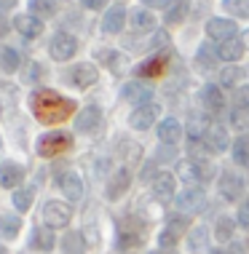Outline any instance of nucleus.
<instances>
[{"mask_svg":"<svg viewBox=\"0 0 249 254\" xmlns=\"http://www.w3.org/2000/svg\"><path fill=\"white\" fill-rule=\"evenodd\" d=\"M30 110L40 123H62L75 115V102L67 97H59L57 91L38 88L30 97Z\"/></svg>","mask_w":249,"mask_h":254,"instance_id":"f257e3e1","label":"nucleus"},{"mask_svg":"<svg viewBox=\"0 0 249 254\" xmlns=\"http://www.w3.org/2000/svg\"><path fill=\"white\" fill-rule=\"evenodd\" d=\"M145 236H148V228H145L142 219L126 217L118 222V238H115V249L121 254H134L140 246L145 244Z\"/></svg>","mask_w":249,"mask_h":254,"instance_id":"f03ea898","label":"nucleus"},{"mask_svg":"<svg viewBox=\"0 0 249 254\" xmlns=\"http://www.w3.org/2000/svg\"><path fill=\"white\" fill-rule=\"evenodd\" d=\"M70 145H73V139H70V134H67V131H48V134H43L38 139V155L54 158V155L65 153Z\"/></svg>","mask_w":249,"mask_h":254,"instance_id":"7ed1b4c3","label":"nucleus"},{"mask_svg":"<svg viewBox=\"0 0 249 254\" xmlns=\"http://www.w3.org/2000/svg\"><path fill=\"white\" fill-rule=\"evenodd\" d=\"M70 206L67 203H59V201H48L43 206V219H46V228H65V225H70Z\"/></svg>","mask_w":249,"mask_h":254,"instance_id":"20e7f679","label":"nucleus"},{"mask_svg":"<svg viewBox=\"0 0 249 254\" xmlns=\"http://www.w3.org/2000/svg\"><path fill=\"white\" fill-rule=\"evenodd\" d=\"M121 97L126 102H134L137 107H142V105H148V102H153L156 91H153V86L142 83V80H131V83H126L121 88Z\"/></svg>","mask_w":249,"mask_h":254,"instance_id":"39448f33","label":"nucleus"},{"mask_svg":"<svg viewBox=\"0 0 249 254\" xmlns=\"http://www.w3.org/2000/svg\"><path fill=\"white\" fill-rule=\"evenodd\" d=\"M214 174L212 166L206 161H182L179 163V177H182L185 182H206L209 177Z\"/></svg>","mask_w":249,"mask_h":254,"instance_id":"423d86ee","label":"nucleus"},{"mask_svg":"<svg viewBox=\"0 0 249 254\" xmlns=\"http://www.w3.org/2000/svg\"><path fill=\"white\" fill-rule=\"evenodd\" d=\"M48 51H51V57L57 62H67L75 51H78V40L73 35H67V32H57L51 40V46H48Z\"/></svg>","mask_w":249,"mask_h":254,"instance_id":"0eeeda50","label":"nucleus"},{"mask_svg":"<svg viewBox=\"0 0 249 254\" xmlns=\"http://www.w3.org/2000/svg\"><path fill=\"white\" fill-rule=\"evenodd\" d=\"M201 142L206 145L209 153H223V150L228 147V131H225V126H220V123H214V121L206 123Z\"/></svg>","mask_w":249,"mask_h":254,"instance_id":"6e6552de","label":"nucleus"},{"mask_svg":"<svg viewBox=\"0 0 249 254\" xmlns=\"http://www.w3.org/2000/svg\"><path fill=\"white\" fill-rule=\"evenodd\" d=\"M204 206H206V193L201 188H196V185L177 195V209L179 211H204Z\"/></svg>","mask_w":249,"mask_h":254,"instance_id":"1a4fd4ad","label":"nucleus"},{"mask_svg":"<svg viewBox=\"0 0 249 254\" xmlns=\"http://www.w3.org/2000/svg\"><path fill=\"white\" fill-rule=\"evenodd\" d=\"M161 115V107L156 105V102H148V105H142V107H134V113H131V118L129 123L134 128H140V131H145V128H150L156 123V118Z\"/></svg>","mask_w":249,"mask_h":254,"instance_id":"9d476101","label":"nucleus"},{"mask_svg":"<svg viewBox=\"0 0 249 254\" xmlns=\"http://www.w3.org/2000/svg\"><path fill=\"white\" fill-rule=\"evenodd\" d=\"M65 80L75 88H88L91 83H96V67L94 64H75L67 70Z\"/></svg>","mask_w":249,"mask_h":254,"instance_id":"9b49d317","label":"nucleus"},{"mask_svg":"<svg viewBox=\"0 0 249 254\" xmlns=\"http://www.w3.org/2000/svg\"><path fill=\"white\" fill-rule=\"evenodd\" d=\"M206 32H209V38L212 40H233L236 38V32H239V27H236V22H231V19H209L206 22Z\"/></svg>","mask_w":249,"mask_h":254,"instance_id":"f8f14e48","label":"nucleus"},{"mask_svg":"<svg viewBox=\"0 0 249 254\" xmlns=\"http://www.w3.org/2000/svg\"><path fill=\"white\" fill-rule=\"evenodd\" d=\"M241 190H244V180L239 174H233V171H223L220 174V195L225 201H239Z\"/></svg>","mask_w":249,"mask_h":254,"instance_id":"ddd939ff","label":"nucleus"},{"mask_svg":"<svg viewBox=\"0 0 249 254\" xmlns=\"http://www.w3.org/2000/svg\"><path fill=\"white\" fill-rule=\"evenodd\" d=\"M99 123H102V110L94 107V105H88V107H83L81 115L75 118V128L83 131V134H88V131H96Z\"/></svg>","mask_w":249,"mask_h":254,"instance_id":"4468645a","label":"nucleus"},{"mask_svg":"<svg viewBox=\"0 0 249 254\" xmlns=\"http://www.w3.org/2000/svg\"><path fill=\"white\" fill-rule=\"evenodd\" d=\"M174 190H177V182H174V177H171L169 171H164V174H158L153 180V195L161 203H169L171 198H174Z\"/></svg>","mask_w":249,"mask_h":254,"instance_id":"2eb2a0df","label":"nucleus"},{"mask_svg":"<svg viewBox=\"0 0 249 254\" xmlns=\"http://www.w3.org/2000/svg\"><path fill=\"white\" fill-rule=\"evenodd\" d=\"M201 105L209 110V113H220V110L225 107V97H223V91H220V86H204L201 88Z\"/></svg>","mask_w":249,"mask_h":254,"instance_id":"dca6fc26","label":"nucleus"},{"mask_svg":"<svg viewBox=\"0 0 249 254\" xmlns=\"http://www.w3.org/2000/svg\"><path fill=\"white\" fill-rule=\"evenodd\" d=\"M123 22H126V8H123V5H113V8L105 13V19H102V30L113 35V32L123 30Z\"/></svg>","mask_w":249,"mask_h":254,"instance_id":"f3484780","label":"nucleus"},{"mask_svg":"<svg viewBox=\"0 0 249 254\" xmlns=\"http://www.w3.org/2000/svg\"><path fill=\"white\" fill-rule=\"evenodd\" d=\"M129 185H131V174H129V169H118L113 174V180H110V185H107V198H121L123 193L129 190Z\"/></svg>","mask_w":249,"mask_h":254,"instance_id":"a211bd4d","label":"nucleus"},{"mask_svg":"<svg viewBox=\"0 0 249 254\" xmlns=\"http://www.w3.org/2000/svg\"><path fill=\"white\" fill-rule=\"evenodd\" d=\"M59 188L70 201H78V198L83 195V182H81L78 174H73V171H67V174L59 177Z\"/></svg>","mask_w":249,"mask_h":254,"instance_id":"6ab92c4d","label":"nucleus"},{"mask_svg":"<svg viewBox=\"0 0 249 254\" xmlns=\"http://www.w3.org/2000/svg\"><path fill=\"white\" fill-rule=\"evenodd\" d=\"M182 136V126L177 123V118H166L158 123V139L164 142V145H174V142Z\"/></svg>","mask_w":249,"mask_h":254,"instance_id":"aec40b11","label":"nucleus"},{"mask_svg":"<svg viewBox=\"0 0 249 254\" xmlns=\"http://www.w3.org/2000/svg\"><path fill=\"white\" fill-rule=\"evenodd\" d=\"M22 180H24V169L19 166V163H3V166H0V185H3V188L11 190Z\"/></svg>","mask_w":249,"mask_h":254,"instance_id":"412c9836","label":"nucleus"},{"mask_svg":"<svg viewBox=\"0 0 249 254\" xmlns=\"http://www.w3.org/2000/svg\"><path fill=\"white\" fill-rule=\"evenodd\" d=\"M13 27H16V32H22L24 38H38L40 32H43V22H40L38 16H16V22H13Z\"/></svg>","mask_w":249,"mask_h":254,"instance_id":"4be33fe9","label":"nucleus"},{"mask_svg":"<svg viewBox=\"0 0 249 254\" xmlns=\"http://www.w3.org/2000/svg\"><path fill=\"white\" fill-rule=\"evenodd\" d=\"M241 54H244V43H241L239 38L217 43V57L223 62H236V59H241Z\"/></svg>","mask_w":249,"mask_h":254,"instance_id":"5701e85b","label":"nucleus"},{"mask_svg":"<svg viewBox=\"0 0 249 254\" xmlns=\"http://www.w3.org/2000/svg\"><path fill=\"white\" fill-rule=\"evenodd\" d=\"M164 67H166V54H156L153 59L142 62L137 67V75H145V78H156V75H164Z\"/></svg>","mask_w":249,"mask_h":254,"instance_id":"b1692460","label":"nucleus"},{"mask_svg":"<svg viewBox=\"0 0 249 254\" xmlns=\"http://www.w3.org/2000/svg\"><path fill=\"white\" fill-rule=\"evenodd\" d=\"M35 249H40V252H51L54 249V233H51V228H35L32 230V241H30Z\"/></svg>","mask_w":249,"mask_h":254,"instance_id":"393cba45","label":"nucleus"},{"mask_svg":"<svg viewBox=\"0 0 249 254\" xmlns=\"http://www.w3.org/2000/svg\"><path fill=\"white\" fill-rule=\"evenodd\" d=\"M22 230V219L16 214H3L0 217V238H16Z\"/></svg>","mask_w":249,"mask_h":254,"instance_id":"a878e982","label":"nucleus"},{"mask_svg":"<svg viewBox=\"0 0 249 254\" xmlns=\"http://www.w3.org/2000/svg\"><path fill=\"white\" fill-rule=\"evenodd\" d=\"M131 27H134V32H150L156 27V16L150 11H134L131 13Z\"/></svg>","mask_w":249,"mask_h":254,"instance_id":"bb28decb","label":"nucleus"},{"mask_svg":"<svg viewBox=\"0 0 249 254\" xmlns=\"http://www.w3.org/2000/svg\"><path fill=\"white\" fill-rule=\"evenodd\" d=\"M206 244H209V233H206V228H201V225L193 228L190 236H188V249L190 252H204Z\"/></svg>","mask_w":249,"mask_h":254,"instance_id":"cd10ccee","label":"nucleus"},{"mask_svg":"<svg viewBox=\"0 0 249 254\" xmlns=\"http://www.w3.org/2000/svg\"><path fill=\"white\" fill-rule=\"evenodd\" d=\"M233 161L241 163V166H249V134H241L233 142Z\"/></svg>","mask_w":249,"mask_h":254,"instance_id":"c85d7f7f","label":"nucleus"},{"mask_svg":"<svg viewBox=\"0 0 249 254\" xmlns=\"http://www.w3.org/2000/svg\"><path fill=\"white\" fill-rule=\"evenodd\" d=\"M185 11H188V0H171L169 3V11H166V24H177L185 19Z\"/></svg>","mask_w":249,"mask_h":254,"instance_id":"c756f323","label":"nucleus"},{"mask_svg":"<svg viewBox=\"0 0 249 254\" xmlns=\"http://www.w3.org/2000/svg\"><path fill=\"white\" fill-rule=\"evenodd\" d=\"M0 64H3V70L13 72L19 64H22V57H19V51H13V49H5V46H0Z\"/></svg>","mask_w":249,"mask_h":254,"instance_id":"7c9ffc66","label":"nucleus"},{"mask_svg":"<svg viewBox=\"0 0 249 254\" xmlns=\"http://www.w3.org/2000/svg\"><path fill=\"white\" fill-rule=\"evenodd\" d=\"M30 11H35V16H54L57 13V3L54 0H30Z\"/></svg>","mask_w":249,"mask_h":254,"instance_id":"2f4dec72","label":"nucleus"},{"mask_svg":"<svg viewBox=\"0 0 249 254\" xmlns=\"http://www.w3.org/2000/svg\"><path fill=\"white\" fill-rule=\"evenodd\" d=\"M220 57H217V49H212L209 43H204L201 49H198V57H196V62L201 67H214V62H217Z\"/></svg>","mask_w":249,"mask_h":254,"instance_id":"473e14b6","label":"nucleus"},{"mask_svg":"<svg viewBox=\"0 0 249 254\" xmlns=\"http://www.w3.org/2000/svg\"><path fill=\"white\" fill-rule=\"evenodd\" d=\"M233 219L231 217H220L217 219V228H214V236L220 238V241H231V236H233Z\"/></svg>","mask_w":249,"mask_h":254,"instance_id":"72a5a7b5","label":"nucleus"},{"mask_svg":"<svg viewBox=\"0 0 249 254\" xmlns=\"http://www.w3.org/2000/svg\"><path fill=\"white\" fill-rule=\"evenodd\" d=\"M62 246H65V252L67 254H83V238H81V233H70V236H65V241H62Z\"/></svg>","mask_w":249,"mask_h":254,"instance_id":"f704fd0d","label":"nucleus"},{"mask_svg":"<svg viewBox=\"0 0 249 254\" xmlns=\"http://www.w3.org/2000/svg\"><path fill=\"white\" fill-rule=\"evenodd\" d=\"M225 11H231L233 16L249 19V0H225Z\"/></svg>","mask_w":249,"mask_h":254,"instance_id":"c9c22d12","label":"nucleus"},{"mask_svg":"<svg viewBox=\"0 0 249 254\" xmlns=\"http://www.w3.org/2000/svg\"><path fill=\"white\" fill-rule=\"evenodd\" d=\"M241 75H244L241 67H225V70L220 72V83H223V86H236L241 80Z\"/></svg>","mask_w":249,"mask_h":254,"instance_id":"e433bc0d","label":"nucleus"},{"mask_svg":"<svg viewBox=\"0 0 249 254\" xmlns=\"http://www.w3.org/2000/svg\"><path fill=\"white\" fill-rule=\"evenodd\" d=\"M231 123H233L236 128H249V110H244V107H233Z\"/></svg>","mask_w":249,"mask_h":254,"instance_id":"4c0bfd02","label":"nucleus"},{"mask_svg":"<svg viewBox=\"0 0 249 254\" xmlns=\"http://www.w3.org/2000/svg\"><path fill=\"white\" fill-rule=\"evenodd\" d=\"M13 206H16L19 211H27L32 206V193L30 190H16V193H13Z\"/></svg>","mask_w":249,"mask_h":254,"instance_id":"58836bf2","label":"nucleus"},{"mask_svg":"<svg viewBox=\"0 0 249 254\" xmlns=\"http://www.w3.org/2000/svg\"><path fill=\"white\" fill-rule=\"evenodd\" d=\"M158 246H161L164 252H169V249H174L177 246V233L174 230H161V236H158Z\"/></svg>","mask_w":249,"mask_h":254,"instance_id":"ea45409f","label":"nucleus"},{"mask_svg":"<svg viewBox=\"0 0 249 254\" xmlns=\"http://www.w3.org/2000/svg\"><path fill=\"white\" fill-rule=\"evenodd\" d=\"M185 225H188V217L185 214H171L169 217V230L179 233V230H185Z\"/></svg>","mask_w":249,"mask_h":254,"instance_id":"a19ab883","label":"nucleus"},{"mask_svg":"<svg viewBox=\"0 0 249 254\" xmlns=\"http://www.w3.org/2000/svg\"><path fill=\"white\" fill-rule=\"evenodd\" d=\"M236 107L249 110V86H244V88H239V91H236Z\"/></svg>","mask_w":249,"mask_h":254,"instance_id":"79ce46f5","label":"nucleus"},{"mask_svg":"<svg viewBox=\"0 0 249 254\" xmlns=\"http://www.w3.org/2000/svg\"><path fill=\"white\" fill-rule=\"evenodd\" d=\"M239 225H241V228H249V201H244V203H241L239 206Z\"/></svg>","mask_w":249,"mask_h":254,"instance_id":"37998d69","label":"nucleus"},{"mask_svg":"<svg viewBox=\"0 0 249 254\" xmlns=\"http://www.w3.org/2000/svg\"><path fill=\"white\" fill-rule=\"evenodd\" d=\"M86 8H91V11H99V8H105L107 5V0H81Z\"/></svg>","mask_w":249,"mask_h":254,"instance_id":"c03bdc74","label":"nucleus"},{"mask_svg":"<svg viewBox=\"0 0 249 254\" xmlns=\"http://www.w3.org/2000/svg\"><path fill=\"white\" fill-rule=\"evenodd\" d=\"M40 72H43V67H40V64H32V67H30V75H27V78L35 80V78H40Z\"/></svg>","mask_w":249,"mask_h":254,"instance_id":"a18cd8bd","label":"nucleus"},{"mask_svg":"<svg viewBox=\"0 0 249 254\" xmlns=\"http://www.w3.org/2000/svg\"><path fill=\"white\" fill-rule=\"evenodd\" d=\"M145 5H153V8H161V5H166L169 0H142Z\"/></svg>","mask_w":249,"mask_h":254,"instance_id":"49530a36","label":"nucleus"},{"mask_svg":"<svg viewBox=\"0 0 249 254\" xmlns=\"http://www.w3.org/2000/svg\"><path fill=\"white\" fill-rule=\"evenodd\" d=\"M13 5H16V0H0V11H8Z\"/></svg>","mask_w":249,"mask_h":254,"instance_id":"de8ad7c7","label":"nucleus"},{"mask_svg":"<svg viewBox=\"0 0 249 254\" xmlns=\"http://www.w3.org/2000/svg\"><path fill=\"white\" fill-rule=\"evenodd\" d=\"M3 35H5V24L0 22V38H3Z\"/></svg>","mask_w":249,"mask_h":254,"instance_id":"09e8293b","label":"nucleus"},{"mask_svg":"<svg viewBox=\"0 0 249 254\" xmlns=\"http://www.w3.org/2000/svg\"><path fill=\"white\" fill-rule=\"evenodd\" d=\"M0 254H8V252H5V246H0Z\"/></svg>","mask_w":249,"mask_h":254,"instance_id":"8fccbe9b","label":"nucleus"},{"mask_svg":"<svg viewBox=\"0 0 249 254\" xmlns=\"http://www.w3.org/2000/svg\"><path fill=\"white\" fill-rule=\"evenodd\" d=\"M212 254H225V252H212Z\"/></svg>","mask_w":249,"mask_h":254,"instance_id":"3c124183","label":"nucleus"},{"mask_svg":"<svg viewBox=\"0 0 249 254\" xmlns=\"http://www.w3.org/2000/svg\"><path fill=\"white\" fill-rule=\"evenodd\" d=\"M150 254H164V252H150Z\"/></svg>","mask_w":249,"mask_h":254,"instance_id":"603ef678","label":"nucleus"}]
</instances>
